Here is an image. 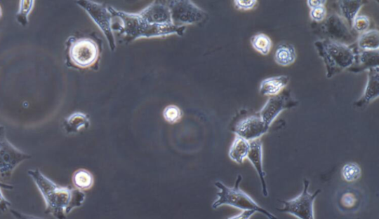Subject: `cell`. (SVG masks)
Instances as JSON below:
<instances>
[{"label": "cell", "instance_id": "obj_1", "mask_svg": "<svg viewBox=\"0 0 379 219\" xmlns=\"http://www.w3.org/2000/svg\"><path fill=\"white\" fill-rule=\"evenodd\" d=\"M29 175L41 193L46 212L56 219H66L74 209L82 207L86 199L84 191L53 182L39 169H31Z\"/></svg>", "mask_w": 379, "mask_h": 219}, {"label": "cell", "instance_id": "obj_2", "mask_svg": "<svg viewBox=\"0 0 379 219\" xmlns=\"http://www.w3.org/2000/svg\"><path fill=\"white\" fill-rule=\"evenodd\" d=\"M112 17L119 18L120 23L117 29L127 42H131L141 38H154L166 36L171 34L182 36L185 32V27L181 29H166L153 25L147 22L140 13H128L108 7Z\"/></svg>", "mask_w": 379, "mask_h": 219}, {"label": "cell", "instance_id": "obj_3", "mask_svg": "<svg viewBox=\"0 0 379 219\" xmlns=\"http://www.w3.org/2000/svg\"><path fill=\"white\" fill-rule=\"evenodd\" d=\"M314 46L326 68V76L332 78L347 71L355 61L353 46L333 42L329 39L317 41Z\"/></svg>", "mask_w": 379, "mask_h": 219}, {"label": "cell", "instance_id": "obj_4", "mask_svg": "<svg viewBox=\"0 0 379 219\" xmlns=\"http://www.w3.org/2000/svg\"><path fill=\"white\" fill-rule=\"evenodd\" d=\"M241 181V176L238 175L233 188L227 187L220 181L215 183V186L218 189V193L216 195L218 199L213 202L212 208L218 209L227 205V206H231L242 211H254L256 213L263 214L268 219H278L276 216L261 207L240 188Z\"/></svg>", "mask_w": 379, "mask_h": 219}, {"label": "cell", "instance_id": "obj_5", "mask_svg": "<svg viewBox=\"0 0 379 219\" xmlns=\"http://www.w3.org/2000/svg\"><path fill=\"white\" fill-rule=\"evenodd\" d=\"M67 58L77 67L88 68L98 60V45L90 38L71 37L67 42Z\"/></svg>", "mask_w": 379, "mask_h": 219}, {"label": "cell", "instance_id": "obj_6", "mask_svg": "<svg viewBox=\"0 0 379 219\" xmlns=\"http://www.w3.org/2000/svg\"><path fill=\"white\" fill-rule=\"evenodd\" d=\"M31 158V155L22 152L8 141L5 127L0 126V178L1 181L9 180L13 171L20 164Z\"/></svg>", "mask_w": 379, "mask_h": 219}, {"label": "cell", "instance_id": "obj_7", "mask_svg": "<svg viewBox=\"0 0 379 219\" xmlns=\"http://www.w3.org/2000/svg\"><path fill=\"white\" fill-rule=\"evenodd\" d=\"M309 187L310 181L305 180L302 192L292 199L281 201L283 207L277 210L299 219H315L314 202L321 193V190L318 189L314 194H310L308 191Z\"/></svg>", "mask_w": 379, "mask_h": 219}, {"label": "cell", "instance_id": "obj_8", "mask_svg": "<svg viewBox=\"0 0 379 219\" xmlns=\"http://www.w3.org/2000/svg\"><path fill=\"white\" fill-rule=\"evenodd\" d=\"M319 31L324 36L322 39H329L333 42L344 44L348 46L356 43L357 38L351 31L345 20L336 13H333L320 22Z\"/></svg>", "mask_w": 379, "mask_h": 219}, {"label": "cell", "instance_id": "obj_9", "mask_svg": "<svg viewBox=\"0 0 379 219\" xmlns=\"http://www.w3.org/2000/svg\"><path fill=\"white\" fill-rule=\"evenodd\" d=\"M77 4L84 9L92 20L97 24L107 38L108 45L112 50L116 48V41L112 29V15L103 5L91 1H79Z\"/></svg>", "mask_w": 379, "mask_h": 219}, {"label": "cell", "instance_id": "obj_10", "mask_svg": "<svg viewBox=\"0 0 379 219\" xmlns=\"http://www.w3.org/2000/svg\"><path fill=\"white\" fill-rule=\"evenodd\" d=\"M173 24L185 27L186 24L199 23L207 18L206 13L191 1L168 2Z\"/></svg>", "mask_w": 379, "mask_h": 219}, {"label": "cell", "instance_id": "obj_11", "mask_svg": "<svg viewBox=\"0 0 379 219\" xmlns=\"http://www.w3.org/2000/svg\"><path fill=\"white\" fill-rule=\"evenodd\" d=\"M299 104L294 99L290 90L281 91L275 97H270L259 113L265 125L270 127L277 116L286 109L291 108Z\"/></svg>", "mask_w": 379, "mask_h": 219}, {"label": "cell", "instance_id": "obj_12", "mask_svg": "<svg viewBox=\"0 0 379 219\" xmlns=\"http://www.w3.org/2000/svg\"><path fill=\"white\" fill-rule=\"evenodd\" d=\"M260 115H251L241 120L234 129L237 136L249 142L258 140L269 130Z\"/></svg>", "mask_w": 379, "mask_h": 219}, {"label": "cell", "instance_id": "obj_13", "mask_svg": "<svg viewBox=\"0 0 379 219\" xmlns=\"http://www.w3.org/2000/svg\"><path fill=\"white\" fill-rule=\"evenodd\" d=\"M361 191L353 186H347L338 191L335 204L338 210L344 213H354L359 211L363 204Z\"/></svg>", "mask_w": 379, "mask_h": 219}, {"label": "cell", "instance_id": "obj_14", "mask_svg": "<svg viewBox=\"0 0 379 219\" xmlns=\"http://www.w3.org/2000/svg\"><path fill=\"white\" fill-rule=\"evenodd\" d=\"M355 52V61L347 71L353 73H359L365 71H369L379 66V50H360L354 44Z\"/></svg>", "mask_w": 379, "mask_h": 219}, {"label": "cell", "instance_id": "obj_15", "mask_svg": "<svg viewBox=\"0 0 379 219\" xmlns=\"http://www.w3.org/2000/svg\"><path fill=\"white\" fill-rule=\"evenodd\" d=\"M247 159L251 162L257 174H258L264 197H267L268 190L266 182V173L263 167V144L260 139L250 142V150Z\"/></svg>", "mask_w": 379, "mask_h": 219}, {"label": "cell", "instance_id": "obj_16", "mask_svg": "<svg viewBox=\"0 0 379 219\" xmlns=\"http://www.w3.org/2000/svg\"><path fill=\"white\" fill-rule=\"evenodd\" d=\"M368 78L362 97L355 104L357 108H363L378 98L379 95V68L368 71Z\"/></svg>", "mask_w": 379, "mask_h": 219}, {"label": "cell", "instance_id": "obj_17", "mask_svg": "<svg viewBox=\"0 0 379 219\" xmlns=\"http://www.w3.org/2000/svg\"><path fill=\"white\" fill-rule=\"evenodd\" d=\"M288 76L270 77L262 81L260 92L267 97H275L279 94L289 83Z\"/></svg>", "mask_w": 379, "mask_h": 219}, {"label": "cell", "instance_id": "obj_18", "mask_svg": "<svg viewBox=\"0 0 379 219\" xmlns=\"http://www.w3.org/2000/svg\"><path fill=\"white\" fill-rule=\"evenodd\" d=\"M89 126L90 119L83 113H74L67 117L62 122L63 130L67 134L79 133L88 129Z\"/></svg>", "mask_w": 379, "mask_h": 219}, {"label": "cell", "instance_id": "obj_19", "mask_svg": "<svg viewBox=\"0 0 379 219\" xmlns=\"http://www.w3.org/2000/svg\"><path fill=\"white\" fill-rule=\"evenodd\" d=\"M296 51L294 45L288 43H280L276 50L274 60L276 63L282 66H288L295 62Z\"/></svg>", "mask_w": 379, "mask_h": 219}, {"label": "cell", "instance_id": "obj_20", "mask_svg": "<svg viewBox=\"0 0 379 219\" xmlns=\"http://www.w3.org/2000/svg\"><path fill=\"white\" fill-rule=\"evenodd\" d=\"M250 142L237 136L229 150V157L238 164H242L247 158Z\"/></svg>", "mask_w": 379, "mask_h": 219}, {"label": "cell", "instance_id": "obj_21", "mask_svg": "<svg viewBox=\"0 0 379 219\" xmlns=\"http://www.w3.org/2000/svg\"><path fill=\"white\" fill-rule=\"evenodd\" d=\"M357 46L360 50H376L379 49V33L376 29L364 32L357 38Z\"/></svg>", "mask_w": 379, "mask_h": 219}, {"label": "cell", "instance_id": "obj_22", "mask_svg": "<svg viewBox=\"0 0 379 219\" xmlns=\"http://www.w3.org/2000/svg\"><path fill=\"white\" fill-rule=\"evenodd\" d=\"M364 5L363 1H340L338 2V8L342 13L343 17L347 22L348 25L352 27L354 19L358 16V13Z\"/></svg>", "mask_w": 379, "mask_h": 219}, {"label": "cell", "instance_id": "obj_23", "mask_svg": "<svg viewBox=\"0 0 379 219\" xmlns=\"http://www.w3.org/2000/svg\"><path fill=\"white\" fill-rule=\"evenodd\" d=\"M72 182L75 188L84 192L85 190H88L93 186L94 178L90 171L79 169L73 174Z\"/></svg>", "mask_w": 379, "mask_h": 219}, {"label": "cell", "instance_id": "obj_24", "mask_svg": "<svg viewBox=\"0 0 379 219\" xmlns=\"http://www.w3.org/2000/svg\"><path fill=\"white\" fill-rule=\"evenodd\" d=\"M251 45L255 50L264 56L268 55L272 48V41L264 34H258L253 36L251 38Z\"/></svg>", "mask_w": 379, "mask_h": 219}, {"label": "cell", "instance_id": "obj_25", "mask_svg": "<svg viewBox=\"0 0 379 219\" xmlns=\"http://www.w3.org/2000/svg\"><path fill=\"white\" fill-rule=\"evenodd\" d=\"M35 2L32 0H22L20 2L19 10L17 13L16 20L17 22L22 27H25L29 24V16L32 11L34 9Z\"/></svg>", "mask_w": 379, "mask_h": 219}, {"label": "cell", "instance_id": "obj_26", "mask_svg": "<svg viewBox=\"0 0 379 219\" xmlns=\"http://www.w3.org/2000/svg\"><path fill=\"white\" fill-rule=\"evenodd\" d=\"M341 172L343 180L349 183L357 182L361 176V169L355 162L345 164Z\"/></svg>", "mask_w": 379, "mask_h": 219}, {"label": "cell", "instance_id": "obj_27", "mask_svg": "<svg viewBox=\"0 0 379 219\" xmlns=\"http://www.w3.org/2000/svg\"><path fill=\"white\" fill-rule=\"evenodd\" d=\"M371 26L370 18L366 15H358L354 20L351 29L361 34L368 31Z\"/></svg>", "mask_w": 379, "mask_h": 219}, {"label": "cell", "instance_id": "obj_28", "mask_svg": "<svg viewBox=\"0 0 379 219\" xmlns=\"http://www.w3.org/2000/svg\"><path fill=\"white\" fill-rule=\"evenodd\" d=\"M164 117L170 123L178 122L182 117V112L178 106L171 105L164 109Z\"/></svg>", "mask_w": 379, "mask_h": 219}, {"label": "cell", "instance_id": "obj_29", "mask_svg": "<svg viewBox=\"0 0 379 219\" xmlns=\"http://www.w3.org/2000/svg\"><path fill=\"white\" fill-rule=\"evenodd\" d=\"M328 17V10L326 6L310 9V17L317 23L322 22Z\"/></svg>", "mask_w": 379, "mask_h": 219}, {"label": "cell", "instance_id": "obj_30", "mask_svg": "<svg viewBox=\"0 0 379 219\" xmlns=\"http://www.w3.org/2000/svg\"><path fill=\"white\" fill-rule=\"evenodd\" d=\"M257 1L255 0H235L234 5L239 10H249L255 8Z\"/></svg>", "mask_w": 379, "mask_h": 219}, {"label": "cell", "instance_id": "obj_31", "mask_svg": "<svg viewBox=\"0 0 379 219\" xmlns=\"http://www.w3.org/2000/svg\"><path fill=\"white\" fill-rule=\"evenodd\" d=\"M11 202L5 197L3 191L2 186L0 185V211L6 212L11 209Z\"/></svg>", "mask_w": 379, "mask_h": 219}, {"label": "cell", "instance_id": "obj_32", "mask_svg": "<svg viewBox=\"0 0 379 219\" xmlns=\"http://www.w3.org/2000/svg\"><path fill=\"white\" fill-rule=\"evenodd\" d=\"M9 211L13 215V216L15 217L16 219H48L46 218H40L35 216L23 213L15 209H11Z\"/></svg>", "mask_w": 379, "mask_h": 219}, {"label": "cell", "instance_id": "obj_33", "mask_svg": "<svg viewBox=\"0 0 379 219\" xmlns=\"http://www.w3.org/2000/svg\"><path fill=\"white\" fill-rule=\"evenodd\" d=\"M254 211H242L238 215L230 217L227 219H251V218L255 213Z\"/></svg>", "mask_w": 379, "mask_h": 219}, {"label": "cell", "instance_id": "obj_34", "mask_svg": "<svg viewBox=\"0 0 379 219\" xmlns=\"http://www.w3.org/2000/svg\"><path fill=\"white\" fill-rule=\"evenodd\" d=\"M326 3L327 1H326V0H308V1L307 2V6L310 9L326 6Z\"/></svg>", "mask_w": 379, "mask_h": 219}, {"label": "cell", "instance_id": "obj_35", "mask_svg": "<svg viewBox=\"0 0 379 219\" xmlns=\"http://www.w3.org/2000/svg\"><path fill=\"white\" fill-rule=\"evenodd\" d=\"M0 185H1L2 188L6 189V190H12L13 188V185H10V184L5 183L1 180H0Z\"/></svg>", "mask_w": 379, "mask_h": 219}, {"label": "cell", "instance_id": "obj_36", "mask_svg": "<svg viewBox=\"0 0 379 219\" xmlns=\"http://www.w3.org/2000/svg\"><path fill=\"white\" fill-rule=\"evenodd\" d=\"M2 16H3V10H2L1 6H0V18H1Z\"/></svg>", "mask_w": 379, "mask_h": 219}]
</instances>
